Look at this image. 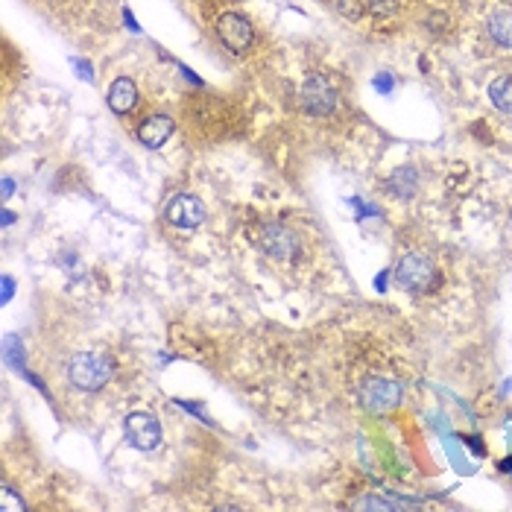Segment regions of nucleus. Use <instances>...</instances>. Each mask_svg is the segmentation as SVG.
Returning <instances> with one entry per match:
<instances>
[{"instance_id": "obj_1", "label": "nucleus", "mask_w": 512, "mask_h": 512, "mask_svg": "<svg viewBox=\"0 0 512 512\" xmlns=\"http://www.w3.org/2000/svg\"><path fill=\"white\" fill-rule=\"evenodd\" d=\"M188 112H191V120H194V126H197L202 138L217 141V138H226L229 132H235V109L229 103L217 100V97H197L188 106Z\"/></svg>"}, {"instance_id": "obj_2", "label": "nucleus", "mask_w": 512, "mask_h": 512, "mask_svg": "<svg viewBox=\"0 0 512 512\" xmlns=\"http://www.w3.org/2000/svg\"><path fill=\"white\" fill-rule=\"evenodd\" d=\"M112 372H115L112 357L100 355V352H79V355L71 357V363H68V378H71V384L79 387V390H85V393L100 390V387L112 378Z\"/></svg>"}, {"instance_id": "obj_3", "label": "nucleus", "mask_w": 512, "mask_h": 512, "mask_svg": "<svg viewBox=\"0 0 512 512\" xmlns=\"http://www.w3.org/2000/svg\"><path fill=\"white\" fill-rule=\"evenodd\" d=\"M395 281L407 293H431V290L439 287L442 278H439V270H436L431 258H425L419 252H410L395 264Z\"/></svg>"}, {"instance_id": "obj_4", "label": "nucleus", "mask_w": 512, "mask_h": 512, "mask_svg": "<svg viewBox=\"0 0 512 512\" xmlns=\"http://www.w3.org/2000/svg\"><path fill=\"white\" fill-rule=\"evenodd\" d=\"M340 106V88L325 74H311L302 85V109L311 118H331Z\"/></svg>"}, {"instance_id": "obj_5", "label": "nucleus", "mask_w": 512, "mask_h": 512, "mask_svg": "<svg viewBox=\"0 0 512 512\" xmlns=\"http://www.w3.org/2000/svg\"><path fill=\"white\" fill-rule=\"evenodd\" d=\"M214 30H217V39L223 41V47L232 50V53H246L255 44V27L240 12H223L217 18Z\"/></svg>"}, {"instance_id": "obj_6", "label": "nucleus", "mask_w": 512, "mask_h": 512, "mask_svg": "<svg viewBox=\"0 0 512 512\" xmlns=\"http://www.w3.org/2000/svg\"><path fill=\"white\" fill-rule=\"evenodd\" d=\"M258 246H261V252H264L267 258H273V261H293V258L299 255V249H302L296 232H290V229H284V226H278V223L261 226V232H258Z\"/></svg>"}, {"instance_id": "obj_7", "label": "nucleus", "mask_w": 512, "mask_h": 512, "mask_svg": "<svg viewBox=\"0 0 512 512\" xmlns=\"http://www.w3.org/2000/svg\"><path fill=\"white\" fill-rule=\"evenodd\" d=\"M360 398L369 410L384 413V410H393L398 404L401 387H398V381H390V378H369L360 390Z\"/></svg>"}, {"instance_id": "obj_8", "label": "nucleus", "mask_w": 512, "mask_h": 512, "mask_svg": "<svg viewBox=\"0 0 512 512\" xmlns=\"http://www.w3.org/2000/svg\"><path fill=\"white\" fill-rule=\"evenodd\" d=\"M126 439L138 448V451H153L161 445V428L150 413H132L126 419Z\"/></svg>"}, {"instance_id": "obj_9", "label": "nucleus", "mask_w": 512, "mask_h": 512, "mask_svg": "<svg viewBox=\"0 0 512 512\" xmlns=\"http://www.w3.org/2000/svg\"><path fill=\"white\" fill-rule=\"evenodd\" d=\"M483 39L498 53H512V12L510 9H495L483 21Z\"/></svg>"}, {"instance_id": "obj_10", "label": "nucleus", "mask_w": 512, "mask_h": 512, "mask_svg": "<svg viewBox=\"0 0 512 512\" xmlns=\"http://www.w3.org/2000/svg\"><path fill=\"white\" fill-rule=\"evenodd\" d=\"M167 220L176 226V229H197L205 220V205L191 194H182L167 205Z\"/></svg>"}, {"instance_id": "obj_11", "label": "nucleus", "mask_w": 512, "mask_h": 512, "mask_svg": "<svg viewBox=\"0 0 512 512\" xmlns=\"http://www.w3.org/2000/svg\"><path fill=\"white\" fill-rule=\"evenodd\" d=\"M138 85L132 82L129 77H120L115 79L112 85H109V94H106V100H109V109L120 115V118H126V115H132L135 112V106H138Z\"/></svg>"}, {"instance_id": "obj_12", "label": "nucleus", "mask_w": 512, "mask_h": 512, "mask_svg": "<svg viewBox=\"0 0 512 512\" xmlns=\"http://www.w3.org/2000/svg\"><path fill=\"white\" fill-rule=\"evenodd\" d=\"M173 129H176V123H173L170 115H150L138 126V141L144 147H150V150H158V147H164L170 141Z\"/></svg>"}, {"instance_id": "obj_13", "label": "nucleus", "mask_w": 512, "mask_h": 512, "mask_svg": "<svg viewBox=\"0 0 512 512\" xmlns=\"http://www.w3.org/2000/svg\"><path fill=\"white\" fill-rule=\"evenodd\" d=\"M489 100L495 103V109L512 115V74L507 77H498L489 85Z\"/></svg>"}, {"instance_id": "obj_14", "label": "nucleus", "mask_w": 512, "mask_h": 512, "mask_svg": "<svg viewBox=\"0 0 512 512\" xmlns=\"http://www.w3.org/2000/svg\"><path fill=\"white\" fill-rule=\"evenodd\" d=\"M363 9L378 21H393L395 15L404 9V0H363Z\"/></svg>"}, {"instance_id": "obj_15", "label": "nucleus", "mask_w": 512, "mask_h": 512, "mask_svg": "<svg viewBox=\"0 0 512 512\" xmlns=\"http://www.w3.org/2000/svg\"><path fill=\"white\" fill-rule=\"evenodd\" d=\"M9 296H12V278L3 281V302H9Z\"/></svg>"}, {"instance_id": "obj_16", "label": "nucleus", "mask_w": 512, "mask_h": 512, "mask_svg": "<svg viewBox=\"0 0 512 512\" xmlns=\"http://www.w3.org/2000/svg\"><path fill=\"white\" fill-rule=\"evenodd\" d=\"M501 469H504V472H512V460H507V463H501Z\"/></svg>"}]
</instances>
